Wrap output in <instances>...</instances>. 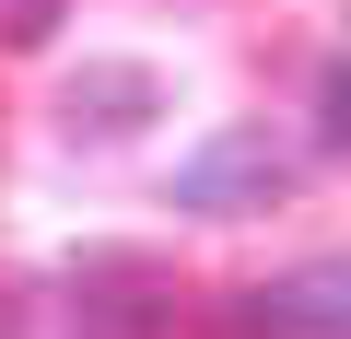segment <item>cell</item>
I'll return each mask as SVG.
<instances>
[{
  "label": "cell",
  "mask_w": 351,
  "mask_h": 339,
  "mask_svg": "<svg viewBox=\"0 0 351 339\" xmlns=\"http://www.w3.org/2000/svg\"><path fill=\"white\" fill-rule=\"evenodd\" d=\"M269 199H293V152L269 129H223V140H199L176 164V211H199V223H246Z\"/></svg>",
  "instance_id": "cell-1"
},
{
  "label": "cell",
  "mask_w": 351,
  "mask_h": 339,
  "mask_svg": "<svg viewBox=\"0 0 351 339\" xmlns=\"http://www.w3.org/2000/svg\"><path fill=\"white\" fill-rule=\"evenodd\" d=\"M234 339H351V258H304L234 292Z\"/></svg>",
  "instance_id": "cell-2"
},
{
  "label": "cell",
  "mask_w": 351,
  "mask_h": 339,
  "mask_svg": "<svg viewBox=\"0 0 351 339\" xmlns=\"http://www.w3.org/2000/svg\"><path fill=\"white\" fill-rule=\"evenodd\" d=\"M71 292H82V339H176V281L152 258H129V246L82 258Z\"/></svg>",
  "instance_id": "cell-3"
},
{
  "label": "cell",
  "mask_w": 351,
  "mask_h": 339,
  "mask_svg": "<svg viewBox=\"0 0 351 339\" xmlns=\"http://www.w3.org/2000/svg\"><path fill=\"white\" fill-rule=\"evenodd\" d=\"M164 117V82L141 71V59H94L71 94H59V129L71 140H129V129H152Z\"/></svg>",
  "instance_id": "cell-4"
},
{
  "label": "cell",
  "mask_w": 351,
  "mask_h": 339,
  "mask_svg": "<svg viewBox=\"0 0 351 339\" xmlns=\"http://www.w3.org/2000/svg\"><path fill=\"white\" fill-rule=\"evenodd\" d=\"M71 0H0V47H47Z\"/></svg>",
  "instance_id": "cell-5"
},
{
  "label": "cell",
  "mask_w": 351,
  "mask_h": 339,
  "mask_svg": "<svg viewBox=\"0 0 351 339\" xmlns=\"http://www.w3.org/2000/svg\"><path fill=\"white\" fill-rule=\"evenodd\" d=\"M316 129H328V152L351 164V59H339V71L316 82Z\"/></svg>",
  "instance_id": "cell-6"
},
{
  "label": "cell",
  "mask_w": 351,
  "mask_h": 339,
  "mask_svg": "<svg viewBox=\"0 0 351 339\" xmlns=\"http://www.w3.org/2000/svg\"><path fill=\"white\" fill-rule=\"evenodd\" d=\"M0 339H24V281H0Z\"/></svg>",
  "instance_id": "cell-7"
}]
</instances>
